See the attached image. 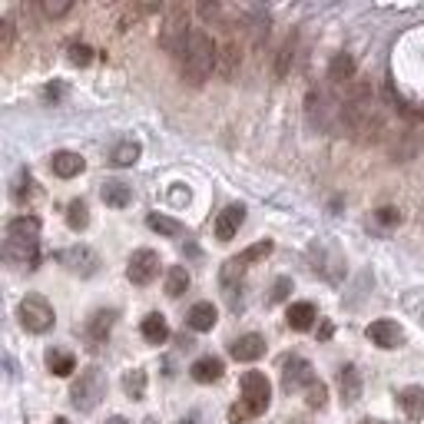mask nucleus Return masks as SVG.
I'll list each match as a JSON object with an SVG mask.
<instances>
[{
    "label": "nucleus",
    "mask_w": 424,
    "mask_h": 424,
    "mask_svg": "<svg viewBox=\"0 0 424 424\" xmlns=\"http://www.w3.org/2000/svg\"><path fill=\"white\" fill-rule=\"evenodd\" d=\"M50 169H53V176H60V179H73V176H80L87 169V160H83L80 153L63 150V153H53Z\"/></svg>",
    "instance_id": "obj_13"
},
{
    "label": "nucleus",
    "mask_w": 424,
    "mask_h": 424,
    "mask_svg": "<svg viewBox=\"0 0 424 424\" xmlns=\"http://www.w3.org/2000/svg\"><path fill=\"white\" fill-rule=\"evenodd\" d=\"M106 424H129V421H126V418H120V414H116V418H110V421H106Z\"/></svg>",
    "instance_id": "obj_42"
},
{
    "label": "nucleus",
    "mask_w": 424,
    "mask_h": 424,
    "mask_svg": "<svg viewBox=\"0 0 424 424\" xmlns=\"http://www.w3.org/2000/svg\"><path fill=\"white\" fill-rule=\"evenodd\" d=\"M362 424H385V421H374V418H365Z\"/></svg>",
    "instance_id": "obj_43"
},
{
    "label": "nucleus",
    "mask_w": 424,
    "mask_h": 424,
    "mask_svg": "<svg viewBox=\"0 0 424 424\" xmlns=\"http://www.w3.org/2000/svg\"><path fill=\"white\" fill-rule=\"evenodd\" d=\"M315 318H318V309H315L312 302H292L285 312L288 328H295V332H309L315 325Z\"/></svg>",
    "instance_id": "obj_16"
},
{
    "label": "nucleus",
    "mask_w": 424,
    "mask_h": 424,
    "mask_svg": "<svg viewBox=\"0 0 424 424\" xmlns=\"http://www.w3.org/2000/svg\"><path fill=\"white\" fill-rule=\"evenodd\" d=\"M47 368H50L57 378H70L76 372V358L70 351H60V348H50L47 351Z\"/></svg>",
    "instance_id": "obj_24"
},
{
    "label": "nucleus",
    "mask_w": 424,
    "mask_h": 424,
    "mask_svg": "<svg viewBox=\"0 0 424 424\" xmlns=\"http://www.w3.org/2000/svg\"><path fill=\"white\" fill-rule=\"evenodd\" d=\"M242 272H246V265L239 262V255L222 265V275H219V278H222L225 299H229V302H236V292H239V285H242Z\"/></svg>",
    "instance_id": "obj_23"
},
{
    "label": "nucleus",
    "mask_w": 424,
    "mask_h": 424,
    "mask_svg": "<svg viewBox=\"0 0 424 424\" xmlns=\"http://www.w3.org/2000/svg\"><path fill=\"white\" fill-rule=\"evenodd\" d=\"M10 47H13V20L3 17L0 20V53H10Z\"/></svg>",
    "instance_id": "obj_37"
},
{
    "label": "nucleus",
    "mask_w": 424,
    "mask_h": 424,
    "mask_svg": "<svg viewBox=\"0 0 424 424\" xmlns=\"http://www.w3.org/2000/svg\"><path fill=\"white\" fill-rule=\"evenodd\" d=\"M17 315H20V325H24L27 332H34V335L50 332L53 322H57L50 302L43 299V295H27V299L17 305Z\"/></svg>",
    "instance_id": "obj_4"
},
{
    "label": "nucleus",
    "mask_w": 424,
    "mask_h": 424,
    "mask_svg": "<svg viewBox=\"0 0 424 424\" xmlns=\"http://www.w3.org/2000/svg\"><path fill=\"white\" fill-rule=\"evenodd\" d=\"M242 222H246V206H225V209L219 212V219H215V239H219V242L236 239Z\"/></svg>",
    "instance_id": "obj_12"
},
{
    "label": "nucleus",
    "mask_w": 424,
    "mask_h": 424,
    "mask_svg": "<svg viewBox=\"0 0 424 424\" xmlns=\"http://www.w3.org/2000/svg\"><path fill=\"white\" fill-rule=\"evenodd\" d=\"M37 199V183H34V176L27 173H20L17 176V183H13V202L17 206H27V202H34Z\"/></svg>",
    "instance_id": "obj_27"
},
{
    "label": "nucleus",
    "mask_w": 424,
    "mask_h": 424,
    "mask_svg": "<svg viewBox=\"0 0 424 424\" xmlns=\"http://www.w3.org/2000/svg\"><path fill=\"white\" fill-rule=\"evenodd\" d=\"M7 259L27 265V269H37V262H40L37 242H17V239H7Z\"/></svg>",
    "instance_id": "obj_21"
},
{
    "label": "nucleus",
    "mask_w": 424,
    "mask_h": 424,
    "mask_svg": "<svg viewBox=\"0 0 424 424\" xmlns=\"http://www.w3.org/2000/svg\"><path fill=\"white\" fill-rule=\"evenodd\" d=\"M229 355L236 358V362H259L265 355V338L249 332V335H239L232 345H229Z\"/></svg>",
    "instance_id": "obj_11"
},
{
    "label": "nucleus",
    "mask_w": 424,
    "mask_h": 424,
    "mask_svg": "<svg viewBox=\"0 0 424 424\" xmlns=\"http://www.w3.org/2000/svg\"><path fill=\"white\" fill-rule=\"evenodd\" d=\"M338 391H341V401L345 404H355L362 398V374L355 365H341L338 368Z\"/></svg>",
    "instance_id": "obj_14"
},
{
    "label": "nucleus",
    "mask_w": 424,
    "mask_h": 424,
    "mask_svg": "<svg viewBox=\"0 0 424 424\" xmlns=\"http://www.w3.org/2000/svg\"><path fill=\"white\" fill-rule=\"evenodd\" d=\"M292 60H295V37H288L285 43H282V50H278V60H275V76H278V80L288 73Z\"/></svg>",
    "instance_id": "obj_33"
},
{
    "label": "nucleus",
    "mask_w": 424,
    "mask_h": 424,
    "mask_svg": "<svg viewBox=\"0 0 424 424\" xmlns=\"http://www.w3.org/2000/svg\"><path fill=\"white\" fill-rule=\"evenodd\" d=\"M66 225L73 229V232H83L90 225V209L83 199H73L70 206H66Z\"/></svg>",
    "instance_id": "obj_31"
},
{
    "label": "nucleus",
    "mask_w": 424,
    "mask_h": 424,
    "mask_svg": "<svg viewBox=\"0 0 424 424\" xmlns=\"http://www.w3.org/2000/svg\"><path fill=\"white\" fill-rule=\"evenodd\" d=\"M139 332H143V338H146L150 345H162V341L169 338V325H166V318H162L160 312H153V315H146V318H143Z\"/></svg>",
    "instance_id": "obj_22"
},
{
    "label": "nucleus",
    "mask_w": 424,
    "mask_h": 424,
    "mask_svg": "<svg viewBox=\"0 0 424 424\" xmlns=\"http://www.w3.org/2000/svg\"><path fill=\"white\" fill-rule=\"evenodd\" d=\"M365 335H368V341L372 345H378V348H398L401 341H404V332H401L398 322H391V318H378V322H372L368 328H365Z\"/></svg>",
    "instance_id": "obj_9"
},
{
    "label": "nucleus",
    "mask_w": 424,
    "mask_h": 424,
    "mask_svg": "<svg viewBox=\"0 0 424 424\" xmlns=\"http://www.w3.org/2000/svg\"><path fill=\"white\" fill-rule=\"evenodd\" d=\"M7 239L17 242H37L40 239V219L37 215H17L7 222Z\"/></svg>",
    "instance_id": "obj_18"
},
{
    "label": "nucleus",
    "mask_w": 424,
    "mask_h": 424,
    "mask_svg": "<svg viewBox=\"0 0 424 424\" xmlns=\"http://www.w3.org/2000/svg\"><path fill=\"white\" fill-rule=\"evenodd\" d=\"M139 153H143V146H139L136 139H123L120 146H113L110 162L113 166H133V162L139 160Z\"/></svg>",
    "instance_id": "obj_26"
},
{
    "label": "nucleus",
    "mask_w": 424,
    "mask_h": 424,
    "mask_svg": "<svg viewBox=\"0 0 424 424\" xmlns=\"http://www.w3.org/2000/svg\"><path fill=\"white\" fill-rule=\"evenodd\" d=\"M398 404H401V411L408 414L411 421H421V418H424V388H418V385L401 388Z\"/></svg>",
    "instance_id": "obj_20"
},
{
    "label": "nucleus",
    "mask_w": 424,
    "mask_h": 424,
    "mask_svg": "<svg viewBox=\"0 0 424 424\" xmlns=\"http://www.w3.org/2000/svg\"><path fill=\"white\" fill-rule=\"evenodd\" d=\"M305 401H309V408H325L328 404V388L322 381H315L312 388H305Z\"/></svg>",
    "instance_id": "obj_34"
},
{
    "label": "nucleus",
    "mask_w": 424,
    "mask_h": 424,
    "mask_svg": "<svg viewBox=\"0 0 424 424\" xmlns=\"http://www.w3.org/2000/svg\"><path fill=\"white\" fill-rule=\"evenodd\" d=\"M160 275V255L153 249H136L129 255V265H126V278L133 285H150L153 278Z\"/></svg>",
    "instance_id": "obj_7"
},
{
    "label": "nucleus",
    "mask_w": 424,
    "mask_h": 424,
    "mask_svg": "<svg viewBox=\"0 0 424 424\" xmlns=\"http://www.w3.org/2000/svg\"><path fill=\"white\" fill-rule=\"evenodd\" d=\"M53 424H70V421H66V418H57V421H53Z\"/></svg>",
    "instance_id": "obj_44"
},
{
    "label": "nucleus",
    "mask_w": 424,
    "mask_h": 424,
    "mask_svg": "<svg viewBox=\"0 0 424 424\" xmlns=\"http://www.w3.org/2000/svg\"><path fill=\"white\" fill-rule=\"evenodd\" d=\"M269 401H272V385H269V378H265L262 372L242 374V404H246V411H249L252 418H255V414H265Z\"/></svg>",
    "instance_id": "obj_5"
},
{
    "label": "nucleus",
    "mask_w": 424,
    "mask_h": 424,
    "mask_svg": "<svg viewBox=\"0 0 424 424\" xmlns=\"http://www.w3.org/2000/svg\"><path fill=\"white\" fill-rule=\"evenodd\" d=\"M272 239H262V242H255V246H249V249L242 252V255H239V262L242 265H252V262H262V259H269V255H272Z\"/></svg>",
    "instance_id": "obj_32"
},
{
    "label": "nucleus",
    "mask_w": 424,
    "mask_h": 424,
    "mask_svg": "<svg viewBox=\"0 0 424 424\" xmlns=\"http://www.w3.org/2000/svg\"><path fill=\"white\" fill-rule=\"evenodd\" d=\"M183 80L192 87H202L212 76V70L219 66V47L212 43V37L206 30H192L186 50H183Z\"/></svg>",
    "instance_id": "obj_1"
},
{
    "label": "nucleus",
    "mask_w": 424,
    "mask_h": 424,
    "mask_svg": "<svg viewBox=\"0 0 424 424\" xmlns=\"http://www.w3.org/2000/svg\"><path fill=\"white\" fill-rule=\"evenodd\" d=\"M225 372L222 358H215V355H202V358H196L192 362V368H189V374L199 381V385H212V381H219Z\"/></svg>",
    "instance_id": "obj_15"
},
{
    "label": "nucleus",
    "mask_w": 424,
    "mask_h": 424,
    "mask_svg": "<svg viewBox=\"0 0 424 424\" xmlns=\"http://www.w3.org/2000/svg\"><path fill=\"white\" fill-rule=\"evenodd\" d=\"M186 322H189L192 332H212L215 322H219V312H215V305H212V302H196V305L189 309Z\"/></svg>",
    "instance_id": "obj_17"
},
{
    "label": "nucleus",
    "mask_w": 424,
    "mask_h": 424,
    "mask_svg": "<svg viewBox=\"0 0 424 424\" xmlns=\"http://www.w3.org/2000/svg\"><path fill=\"white\" fill-rule=\"evenodd\" d=\"M103 395H106V378H103V372L97 365H90V368L80 372V378L70 388V404H73L76 411L90 414L103 401Z\"/></svg>",
    "instance_id": "obj_2"
},
{
    "label": "nucleus",
    "mask_w": 424,
    "mask_h": 424,
    "mask_svg": "<svg viewBox=\"0 0 424 424\" xmlns=\"http://www.w3.org/2000/svg\"><path fill=\"white\" fill-rule=\"evenodd\" d=\"M90 60H93V50L87 43H70V63L73 66H90Z\"/></svg>",
    "instance_id": "obj_35"
},
{
    "label": "nucleus",
    "mask_w": 424,
    "mask_h": 424,
    "mask_svg": "<svg viewBox=\"0 0 424 424\" xmlns=\"http://www.w3.org/2000/svg\"><path fill=\"white\" fill-rule=\"evenodd\" d=\"M288 292H292V278H288V275L275 278V285H272V302H285V299H288Z\"/></svg>",
    "instance_id": "obj_38"
},
{
    "label": "nucleus",
    "mask_w": 424,
    "mask_h": 424,
    "mask_svg": "<svg viewBox=\"0 0 424 424\" xmlns=\"http://www.w3.org/2000/svg\"><path fill=\"white\" fill-rule=\"evenodd\" d=\"M196 421H199V414L192 411V414H189V418H183V421H179V424H196Z\"/></svg>",
    "instance_id": "obj_41"
},
{
    "label": "nucleus",
    "mask_w": 424,
    "mask_h": 424,
    "mask_svg": "<svg viewBox=\"0 0 424 424\" xmlns=\"http://www.w3.org/2000/svg\"><path fill=\"white\" fill-rule=\"evenodd\" d=\"M189 37H192V30H189V10L183 3L166 7V20H162V30H160V47L166 53H173V57H183Z\"/></svg>",
    "instance_id": "obj_3"
},
{
    "label": "nucleus",
    "mask_w": 424,
    "mask_h": 424,
    "mask_svg": "<svg viewBox=\"0 0 424 424\" xmlns=\"http://www.w3.org/2000/svg\"><path fill=\"white\" fill-rule=\"evenodd\" d=\"M351 76H355V60H351L348 53H338L332 66H328V80L332 83H348Z\"/></svg>",
    "instance_id": "obj_28"
},
{
    "label": "nucleus",
    "mask_w": 424,
    "mask_h": 424,
    "mask_svg": "<svg viewBox=\"0 0 424 424\" xmlns=\"http://www.w3.org/2000/svg\"><path fill=\"white\" fill-rule=\"evenodd\" d=\"M186 288H189V272L183 265H173V269L166 272V295H169V299H179Z\"/></svg>",
    "instance_id": "obj_30"
},
{
    "label": "nucleus",
    "mask_w": 424,
    "mask_h": 424,
    "mask_svg": "<svg viewBox=\"0 0 424 424\" xmlns=\"http://www.w3.org/2000/svg\"><path fill=\"white\" fill-rule=\"evenodd\" d=\"M123 391H126V398H133V401L146 398V372L143 368H129L123 374Z\"/></svg>",
    "instance_id": "obj_25"
},
{
    "label": "nucleus",
    "mask_w": 424,
    "mask_h": 424,
    "mask_svg": "<svg viewBox=\"0 0 424 424\" xmlns=\"http://www.w3.org/2000/svg\"><path fill=\"white\" fill-rule=\"evenodd\" d=\"M100 196L110 209H126V206L133 202V189L126 186V183H120V179H106L100 189Z\"/></svg>",
    "instance_id": "obj_19"
},
{
    "label": "nucleus",
    "mask_w": 424,
    "mask_h": 424,
    "mask_svg": "<svg viewBox=\"0 0 424 424\" xmlns=\"http://www.w3.org/2000/svg\"><path fill=\"white\" fill-rule=\"evenodd\" d=\"M246 418H252V414L246 411V404H232V408H229V421L232 424H242Z\"/></svg>",
    "instance_id": "obj_40"
},
{
    "label": "nucleus",
    "mask_w": 424,
    "mask_h": 424,
    "mask_svg": "<svg viewBox=\"0 0 424 424\" xmlns=\"http://www.w3.org/2000/svg\"><path fill=\"white\" fill-rule=\"evenodd\" d=\"M378 222H385V225L401 222V212L395 209V206H385V209H378Z\"/></svg>",
    "instance_id": "obj_39"
},
{
    "label": "nucleus",
    "mask_w": 424,
    "mask_h": 424,
    "mask_svg": "<svg viewBox=\"0 0 424 424\" xmlns=\"http://www.w3.org/2000/svg\"><path fill=\"white\" fill-rule=\"evenodd\" d=\"M40 10L47 13V17H63V13L73 10V3H70V0H43Z\"/></svg>",
    "instance_id": "obj_36"
},
{
    "label": "nucleus",
    "mask_w": 424,
    "mask_h": 424,
    "mask_svg": "<svg viewBox=\"0 0 424 424\" xmlns=\"http://www.w3.org/2000/svg\"><path fill=\"white\" fill-rule=\"evenodd\" d=\"M113 325H116V312L113 309H100V312L90 315L87 322V338H90V348H100L106 345V338H110Z\"/></svg>",
    "instance_id": "obj_10"
},
{
    "label": "nucleus",
    "mask_w": 424,
    "mask_h": 424,
    "mask_svg": "<svg viewBox=\"0 0 424 424\" xmlns=\"http://www.w3.org/2000/svg\"><path fill=\"white\" fill-rule=\"evenodd\" d=\"M312 385H315L312 365L305 362L302 355H285L282 358V388L285 391H299V388H312Z\"/></svg>",
    "instance_id": "obj_8"
},
{
    "label": "nucleus",
    "mask_w": 424,
    "mask_h": 424,
    "mask_svg": "<svg viewBox=\"0 0 424 424\" xmlns=\"http://www.w3.org/2000/svg\"><path fill=\"white\" fill-rule=\"evenodd\" d=\"M57 262L66 265L80 278H90V275H97V269H100V255L90 249V246H73V249L57 252Z\"/></svg>",
    "instance_id": "obj_6"
},
{
    "label": "nucleus",
    "mask_w": 424,
    "mask_h": 424,
    "mask_svg": "<svg viewBox=\"0 0 424 424\" xmlns=\"http://www.w3.org/2000/svg\"><path fill=\"white\" fill-rule=\"evenodd\" d=\"M146 225H150L153 232L169 236V239H176V236H183V232H186V229H183V222H176V219H169V215H160V212H153L150 219H146Z\"/></svg>",
    "instance_id": "obj_29"
}]
</instances>
